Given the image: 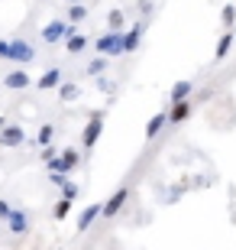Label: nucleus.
Wrapping results in <instances>:
<instances>
[{
	"label": "nucleus",
	"mask_w": 236,
	"mask_h": 250,
	"mask_svg": "<svg viewBox=\"0 0 236 250\" xmlns=\"http://www.w3.org/2000/svg\"><path fill=\"white\" fill-rule=\"evenodd\" d=\"M23 140H26V133H23V127H17V124H7V127L0 130V146H23Z\"/></svg>",
	"instance_id": "nucleus-7"
},
{
	"label": "nucleus",
	"mask_w": 236,
	"mask_h": 250,
	"mask_svg": "<svg viewBox=\"0 0 236 250\" xmlns=\"http://www.w3.org/2000/svg\"><path fill=\"white\" fill-rule=\"evenodd\" d=\"M107 23H110V29H113V33H120V26H123V13H120V10H110Z\"/></svg>",
	"instance_id": "nucleus-23"
},
{
	"label": "nucleus",
	"mask_w": 236,
	"mask_h": 250,
	"mask_svg": "<svg viewBox=\"0 0 236 250\" xmlns=\"http://www.w3.org/2000/svg\"><path fill=\"white\" fill-rule=\"evenodd\" d=\"M58 98H62V101H78V98H81V88L72 84V82H65V84H58Z\"/></svg>",
	"instance_id": "nucleus-15"
},
{
	"label": "nucleus",
	"mask_w": 236,
	"mask_h": 250,
	"mask_svg": "<svg viewBox=\"0 0 236 250\" xmlns=\"http://www.w3.org/2000/svg\"><path fill=\"white\" fill-rule=\"evenodd\" d=\"M49 166V172H58V176H68V172H72L74 166H78V149H62V156H52L46 163Z\"/></svg>",
	"instance_id": "nucleus-1"
},
{
	"label": "nucleus",
	"mask_w": 236,
	"mask_h": 250,
	"mask_svg": "<svg viewBox=\"0 0 236 250\" xmlns=\"http://www.w3.org/2000/svg\"><path fill=\"white\" fill-rule=\"evenodd\" d=\"M0 59H7V39H0Z\"/></svg>",
	"instance_id": "nucleus-28"
},
{
	"label": "nucleus",
	"mask_w": 236,
	"mask_h": 250,
	"mask_svg": "<svg viewBox=\"0 0 236 250\" xmlns=\"http://www.w3.org/2000/svg\"><path fill=\"white\" fill-rule=\"evenodd\" d=\"M7 214H10V205H7V202H0V218H7Z\"/></svg>",
	"instance_id": "nucleus-27"
},
{
	"label": "nucleus",
	"mask_w": 236,
	"mask_h": 250,
	"mask_svg": "<svg viewBox=\"0 0 236 250\" xmlns=\"http://www.w3.org/2000/svg\"><path fill=\"white\" fill-rule=\"evenodd\" d=\"M58 84H62V72H58V68H49V72L36 82V88L39 91H49V88H58Z\"/></svg>",
	"instance_id": "nucleus-10"
},
{
	"label": "nucleus",
	"mask_w": 236,
	"mask_h": 250,
	"mask_svg": "<svg viewBox=\"0 0 236 250\" xmlns=\"http://www.w3.org/2000/svg\"><path fill=\"white\" fill-rule=\"evenodd\" d=\"M84 17H88V10H84L81 3H72V7H68V23H81Z\"/></svg>",
	"instance_id": "nucleus-20"
},
{
	"label": "nucleus",
	"mask_w": 236,
	"mask_h": 250,
	"mask_svg": "<svg viewBox=\"0 0 236 250\" xmlns=\"http://www.w3.org/2000/svg\"><path fill=\"white\" fill-rule=\"evenodd\" d=\"M3 84L13 88V91H23V88H29V75L23 72V68H17V72H10L7 78H3Z\"/></svg>",
	"instance_id": "nucleus-9"
},
{
	"label": "nucleus",
	"mask_w": 236,
	"mask_h": 250,
	"mask_svg": "<svg viewBox=\"0 0 236 250\" xmlns=\"http://www.w3.org/2000/svg\"><path fill=\"white\" fill-rule=\"evenodd\" d=\"M74 33L72 23H65V20H52V23H46L42 26V39H46L49 46H55V42H62V39H68Z\"/></svg>",
	"instance_id": "nucleus-2"
},
{
	"label": "nucleus",
	"mask_w": 236,
	"mask_h": 250,
	"mask_svg": "<svg viewBox=\"0 0 236 250\" xmlns=\"http://www.w3.org/2000/svg\"><path fill=\"white\" fill-rule=\"evenodd\" d=\"M97 88L104 94H110V91H113V82H110V78H97Z\"/></svg>",
	"instance_id": "nucleus-26"
},
{
	"label": "nucleus",
	"mask_w": 236,
	"mask_h": 250,
	"mask_svg": "<svg viewBox=\"0 0 236 250\" xmlns=\"http://www.w3.org/2000/svg\"><path fill=\"white\" fill-rule=\"evenodd\" d=\"M62 198H65V202H74V198H78V186L68 182V179L62 182Z\"/></svg>",
	"instance_id": "nucleus-22"
},
{
	"label": "nucleus",
	"mask_w": 236,
	"mask_h": 250,
	"mask_svg": "<svg viewBox=\"0 0 236 250\" xmlns=\"http://www.w3.org/2000/svg\"><path fill=\"white\" fill-rule=\"evenodd\" d=\"M191 88H194V84H191L188 78H182V82H175V84H172V104H178V101H188V98H191Z\"/></svg>",
	"instance_id": "nucleus-12"
},
{
	"label": "nucleus",
	"mask_w": 236,
	"mask_h": 250,
	"mask_svg": "<svg viewBox=\"0 0 236 250\" xmlns=\"http://www.w3.org/2000/svg\"><path fill=\"white\" fill-rule=\"evenodd\" d=\"M68 3H81V0H68Z\"/></svg>",
	"instance_id": "nucleus-29"
},
{
	"label": "nucleus",
	"mask_w": 236,
	"mask_h": 250,
	"mask_svg": "<svg viewBox=\"0 0 236 250\" xmlns=\"http://www.w3.org/2000/svg\"><path fill=\"white\" fill-rule=\"evenodd\" d=\"M33 46L29 42H23V39H13V42H7V59L10 62H33Z\"/></svg>",
	"instance_id": "nucleus-5"
},
{
	"label": "nucleus",
	"mask_w": 236,
	"mask_h": 250,
	"mask_svg": "<svg viewBox=\"0 0 236 250\" xmlns=\"http://www.w3.org/2000/svg\"><path fill=\"white\" fill-rule=\"evenodd\" d=\"M94 46H97V52H100L104 59L120 56V52H123V33H113V29H110L107 36H100L97 42H94Z\"/></svg>",
	"instance_id": "nucleus-3"
},
{
	"label": "nucleus",
	"mask_w": 236,
	"mask_h": 250,
	"mask_svg": "<svg viewBox=\"0 0 236 250\" xmlns=\"http://www.w3.org/2000/svg\"><path fill=\"white\" fill-rule=\"evenodd\" d=\"M68 211H72V202H65V198H62V202H58V205H55V218H58V221H62V218H68Z\"/></svg>",
	"instance_id": "nucleus-24"
},
{
	"label": "nucleus",
	"mask_w": 236,
	"mask_h": 250,
	"mask_svg": "<svg viewBox=\"0 0 236 250\" xmlns=\"http://www.w3.org/2000/svg\"><path fill=\"white\" fill-rule=\"evenodd\" d=\"M104 68H107V59L97 56L91 65H88V75H91V78H100V75H104Z\"/></svg>",
	"instance_id": "nucleus-19"
},
{
	"label": "nucleus",
	"mask_w": 236,
	"mask_h": 250,
	"mask_svg": "<svg viewBox=\"0 0 236 250\" xmlns=\"http://www.w3.org/2000/svg\"><path fill=\"white\" fill-rule=\"evenodd\" d=\"M84 46H88V36H81V33H72V36L65 39V49H68L72 56H78V52H84Z\"/></svg>",
	"instance_id": "nucleus-13"
},
{
	"label": "nucleus",
	"mask_w": 236,
	"mask_h": 250,
	"mask_svg": "<svg viewBox=\"0 0 236 250\" xmlns=\"http://www.w3.org/2000/svg\"><path fill=\"white\" fill-rule=\"evenodd\" d=\"M127 198H129V188H117V192L110 195L107 202L100 205V214H104V218H113V214H117L120 208L127 205Z\"/></svg>",
	"instance_id": "nucleus-6"
},
{
	"label": "nucleus",
	"mask_w": 236,
	"mask_h": 250,
	"mask_svg": "<svg viewBox=\"0 0 236 250\" xmlns=\"http://www.w3.org/2000/svg\"><path fill=\"white\" fill-rule=\"evenodd\" d=\"M7 224H10V231H13V234H26L29 231V214L19 211V208H10Z\"/></svg>",
	"instance_id": "nucleus-8"
},
{
	"label": "nucleus",
	"mask_w": 236,
	"mask_h": 250,
	"mask_svg": "<svg viewBox=\"0 0 236 250\" xmlns=\"http://www.w3.org/2000/svg\"><path fill=\"white\" fill-rule=\"evenodd\" d=\"M188 114H191V104L188 101H178V104H172L168 121H172V124H182V121H188Z\"/></svg>",
	"instance_id": "nucleus-14"
},
{
	"label": "nucleus",
	"mask_w": 236,
	"mask_h": 250,
	"mask_svg": "<svg viewBox=\"0 0 236 250\" xmlns=\"http://www.w3.org/2000/svg\"><path fill=\"white\" fill-rule=\"evenodd\" d=\"M100 133H104V111H94V114H91V121H88V127H84V133H81L84 146L91 149L94 143L100 140Z\"/></svg>",
	"instance_id": "nucleus-4"
},
{
	"label": "nucleus",
	"mask_w": 236,
	"mask_h": 250,
	"mask_svg": "<svg viewBox=\"0 0 236 250\" xmlns=\"http://www.w3.org/2000/svg\"><path fill=\"white\" fill-rule=\"evenodd\" d=\"M230 46H233V33H223V36H220V42H217V59L227 56Z\"/></svg>",
	"instance_id": "nucleus-21"
},
{
	"label": "nucleus",
	"mask_w": 236,
	"mask_h": 250,
	"mask_svg": "<svg viewBox=\"0 0 236 250\" xmlns=\"http://www.w3.org/2000/svg\"><path fill=\"white\" fill-rule=\"evenodd\" d=\"M139 36H143V29L133 26L129 33H123V52H133V49L139 46Z\"/></svg>",
	"instance_id": "nucleus-16"
},
{
	"label": "nucleus",
	"mask_w": 236,
	"mask_h": 250,
	"mask_svg": "<svg viewBox=\"0 0 236 250\" xmlns=\"http://www.w3.org/2000/svg\"><path fill=\"white\" fill-rule=\"evenodd\" d=\"M52 137H55V127H52V124H46V127H39L36 143H39V146H52Z\"/></svg>",
	"instance_id": "nucleus-18"
},
{
	"label": "nucleus",
	"mask_w": 236,
	"mask_h": 250,
	"mask_svg": "<svg viewBox=\"0 0 236 250\" xmlns=\"http://www.w3.org/2000/svg\"><path fill=\"white\" fill-rule=\"evenodd\" d=\"M233 39H236V33H233Z\"/></svg>",
	"instance_id": "nucleus-30"
},
{
	"label": "nucleus",
	"mask_w": 236,
	"mask_h": 250,
	"mask_svg": "<svg viewBox=\"0 0 236 250\" xmlns=\"http://www.w3.org/2000/svg\"><path fill=\"white\" fill-rule=\"evenodd\" d=\"M236 23V7H223V26H233Z\"/></svg>",
	"instance_id": "nucleus-25"
},
{
	"label": "nucleus",
	"mask_w": 236,
	"mask_h": 250,
	"mask_svg": "<svg viewBox=\"0 0 236 250\" xmlns=\"http://www.w3.org/2000/svg\"><path fill=\"white\" fill-rule=\"evenodd\" d=\"M97 218H100V205H88V208L81 211V218H78V231H88Z\"/></svg>",
	"instance_id": "nucleus-11"
},
{
	"label": "nucleus",
	"mask_w": 236,
	"mask_h": 250,
	"mask_svg": "<svg viewBox=\"0 0 236 250\" xmlns=\"http://www.w3.org/2000/svg\"><path fill=\"white\" fill-rule=\"evenodd\" d=\"M162 127H165V114H155L152 121L145 124V140H155V133H159Z\"/></svg>",
	"instance_id": "nucleus-17"
}]
</instances>
